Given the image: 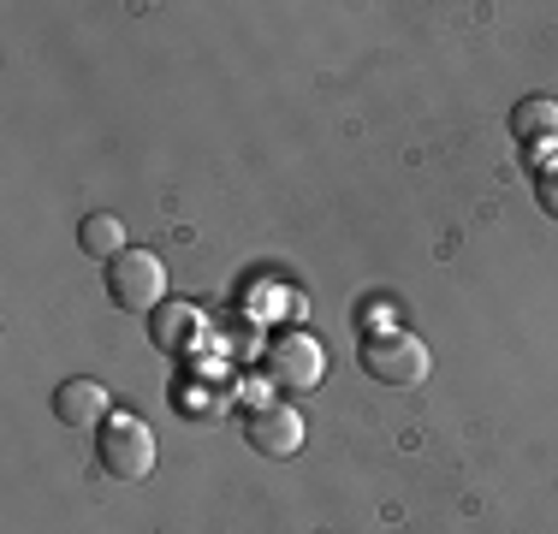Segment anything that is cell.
Listing matches in <instances>:
<instances>
[{
  "instance_id": "4",
  "label": "cell",
  "mask_w": 558,
  "mask_h": 534,
  "mask_svg": "<svg viewBox=\"0 0 558 534\" xmlns=\"http://www.w3.org/2000/svg\"><path fill=\"white\" fill-rule=\"evenodd\" d=\"M363 368L375 374L380 386H422L434 368L428 344L410 339V332H368L363 339Z\"/></svg>"
},
{
  "instance_id": "6",
  "label": "cell",
  "mask_w": 558,
  "mask_h": 534,
  "mask_svg": "<svg viewBox=\"0 0 558 534\" xmlns=\"http://www.w3.org/2000/svg\"><path fill=\"white\" fill-rule=\"evenodd\" d=\"M54 416L65 427H101L108 422V386L101 380H65L54 392Z\"/></svg>"
},
{
  "instance_id": "10",
  "label": "cell",
  "mask_w": 558,
  "mask_h": 534,
  "mask_svg": "<svg viewBox=\"0 0 558 534\" xmlns=\"http://www.w3.org/2000/svg\"><path fill=\"white\" fill-rule=\"evenodd\" d=\"M535 196H541V208H547L553 220H558V160H547V167H541V179H535Z\"/></svg>"
},
{
  "instance_id": "1",
  "label": "cell",
  "mask_w": 558,
  "mask_h": 534,
  "mask_svg": "<svg viewBox=\"0 0 558 534\" xmlns=\"http://www.w3.org/2000/svg\"><path fill=\"white\" fill-rule=\"evenodd\" d=\"M96 458L101 470L113 481H125V487H137V481L155 475V434L143 416H108L96 434Z\"/></svg>"
},
{
  "instance_id": "7",
  "label": "cell",
  "mask_w": 558,
  "mask_h": 534,
  "mask_svg": "<svg viewBox=\"0 0 558 534\" xmlns=\"http://www.w3.org/2000/svg\"><path fill=\"white\" fill-rule=\"evenodd\" d=\"M77 250L96 256V262H113L119 250H125V226H119L113 214H84V220H77Z\"/></svg>"
},
{
  "instance_id": "9",
  "label": "cell",
  "mask_w": 558,
  "mask_h": 534,
  "mask_svg": "<svg viewBox=\"0 0 558 534\" xmlns=\"http://www.w3.org/2000/svg\"><path fill=\"white\" fill-rule=\"evenodd\" d=\"M517 137H558V101H523L517 113Z\"/></svg>"
},
{
  "instance_id": "3",
  "label": "cell",
  "mask_w": 558,
  "mask_h": 534,
  "mask_svg": "<svg viewBox=\"0 0 558 534\" xmlns=\"http://www.w3.org/2000/svg\"><path fill=\"white\" fill-rule=\"evenodd\" d=\"M262 368H268V380L279 392H315L327 374V351L310 332H274V344L262 351Z\"/></svg>"
},
{
  "instance_id": "5",
  "label": "cell",
  "mask_w": 558,
  "mask_h": 534,
  "mask_svg": "<svg viewBox=\"0 0 558 534\" xmlns=\"http://www.w3.org/2000/svg\"><path fill=\"white\" fill-rule=\"evenodd\" d=\"M244 439L262 458H291V451L303 446V416L291 404H256L244 416Z\"/></svg>"
},
{
  "instance_id": "8",
  "label": "cell",
  "mask_w": 558,
  "mask_h": 534,
  "mask_svg": "<svg viewBox=\"0 0 558 534\" xmlns=\"http://www.w3.org/2000/svg\"><path fill=\"white\" fill-rule=\"evenodd\" d=\"M149 339L161 344V351H184V339H191V315H184L179 303H161V310L149 315Z\"/></svg>"
},
{
  "instance_id": "2",
  "label": "cell",
  "mask_w": 558,
  "mask_h": 534,
  "mask_svg": "<svg viewBox=\"0 0 558 534\" xmlns=\"http://www.w3.org/2000/svg\"><path fill=\"white\" fill-rule=\"evenodd\" d=\"M108 298L125 315H155V310H161V298H167L161 256H149V250H119V256L108 262Z\"/></svg>"
}]
</instances>
